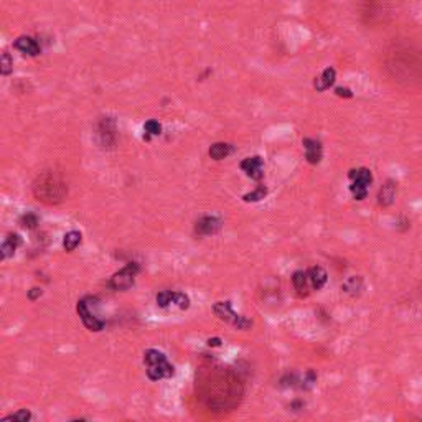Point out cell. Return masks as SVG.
Returning <instances> with one entry per match:
<instances>
[{
	"label": "cell",
	"instance_id": "obj_1",
	"mask_svg": "<svg viewBox=\"0 0 422 422\" xmlns=\"http://www.w3.org/2000/svg\"><path fill=\"white\" fill-rule=\"evenodd\" d=\"M33 193L43 203L58 205L68 195V185L53 172H45L33 183Z\"/></svg>",
	"mask_w": 422,
	"mask_h": 422
},
{
	"label": "cell",
	"instance_id": "obj_2",
	"mask_svg": "<svg viewBox=\"0 0 422 422\" xmlns=\"http://www.w3.org/2000/svg\"><path fill=\"white\" fill-rule=\"evenodd\" d=\"M144 363L147 364V376L152 381L172 378L175 374V368L168 363L165 354L159 350H154V348L144 353Z\"/></svg>",
	"mask_w": 422,
	"mask_h": 422
},
{
	"label": "cell",
	"instance_id": "obj_3",
	"mask_svg": "<svg viewBox=\"0 0 422 422\" xmlns=\"http://www.w3.org/2000/svg\"><path fill=\"white\" fill-rule=\"evenodd\" d=\"M98 303V297H84L76 305L78 315H80L81 322L84 323V327L91 331H101L106 327V322L103 318L98 317V313L94 312V305Z\"/></svg>",
	"mask_w": 422,
	"mask_h": 422
},
{
	"label": "cell",
	"instance_id": "obj_4",
	"mask_svg": "<svg viewBox=\"0 0 422 422\" xmlns=\"http://www.w3.org/2000/svg\"><path fill=\"white\" fill-rule=\"evenodd\" d=\"M213 312L218 318H221L223 322H226L229 325H233L234 328L238 330H247L252 327V322L249 318H246L244 315H239L233 310L231 302L224 300V302H216L213 305Z\"/></svg>",
	"mask_w": 422,
	"mask_h": 422
},
{
	"label": "cell",
	"instance_id": "obj_5",
	"mask_svg": "<svg viewBox=\"0 0 422 422\" xmlns=\"http://www.w3.org/2000/svg\"><path fill=\"white\" fill-rule=\"evenodd\" d=\"M348 177L353 180V183H351V187H350V191H351L353 198L358 200V201H361V200L366 198L369 185L373 183V175H371V170L361 167V168H356V170H351L350 173H348Z\"/></svg>",
	"mask_w": 422,
	"mask_h": 422
},
{
	"label": "cell",
	"instance_id": "obj_6",
	"mask_svg": "<svg viewBox=\"0 0 422 422\" xmlns=\"http://www.w3.org/2000/svg\"><path fill=\"white\" fill-rule=\"evenodd\" d=\"M139 272V266L136 262H129L126 267H122L119 272H116L109 280V285L114 290H127L129 287H132L134 279Z\"/></svg>",
	"mask_w": 422,
	"mask_h": 422
},
{
	"label": "cell",
	"instance_id": "obj_7",
	"mask_svg": "<svg viewBox=\"0 0 422 422\" xmlns=\"http://www.w3.org/2000/svg\"><path fill=\"white\" fill-rule=\"evenodd\" d=\"M223 228V221L216 216H203L195 224V233L198 236H213Z\"/></svg>",
	"mask_w": 422,
	"mask_h": 422
},
{
	"label": "cell",
	"instance_id": "obj_8",
	"mask_svg": "<svg viewBox=\"0 0 422 422\" xmlns=\"http://www.w3.org/2000/svg\"><path fill=\"white\" fill-rule=\"evenodd\" d=\"M241 170L252 180H261L264 177V165L261 157H247L241 162Z\"/></svg>",
	"mask_w": 422,
	"mask_h": 422
},
{
	"label": "cell",
	"instance_id": "obj_9",
	"mask_svg": "<svg viewBox=\"0 0 422 422\" xmlns=\"http://www.w3.org/2000/svg\"><path fill=\"white\" fill-rule=\"evenodd\" d=\"M303 147H305V159L308 164L317 165L322 160V144L313 139H303Z\"/></svg>",
	"mask_w": 422,
	"mask_h": 422
},
{
	"label": "cell",
	"instance_id": "obj_10",
	"mask_svg": "<svg viewBox=\"0 0 422 422\" xmlns=\"http://www.w3.org/2000/svg\"><path fill=\"white\" fill-rule=\"evenodd\" d=\"M98 136L101 137V144H103L104 147H106V145H112V144H114V139H116V127H114V121H112L111 117H106V119L101 121Z\"/></svg>",
	"mask_w": 422,
	"mask_h": 422
},
{
	"label": "cell",
	"instance_id": "obj_11",
	"mask_svg": "<svg viewBox=\"0 0 422 422\" xmlns=\"http://www.w3.org/2000/svg\"><path fill=\"white\" fill-rule=\"evenodd\" d=\"M20 243H22L20 236L15 234V233H10L7 238L4 239L2 246H0V259H2V261H5V259L12 257V256L15 254L17 247L20 246Z\"/></svg>",
	"mask_w": 422,
	"mask_h": 422
},
{
	"label": "cell",
	"instance_id": "obj_12",
	"mask_svg": "<svg viewBox=\"0 0 422 422\" xmlns=\"http://www.w3.org/2000/svg\"><path fill=\"white\" fill-rule=\"evenodd\" d=\"M396 182H392V180H387V182L382 185L381 190H379V195H378V203L381 206H389L392 205V201L396 198Z\"/></svg>",
	"mask_w": 422,
	"mask_h": 422
},
{
	"label": "cell",
	"instance_id": "obj_13",
	"mask_svg": "<svg viewBox=\"0 0 422 422\" xmlns=\"http://www.w3.org/2000/svg\"><path fill=\"white\" fill-rule=\"evenodd\" d=\"M292 284H294L299 297H307L308 289H310V280H308L307 271H295L292 275Z\"/></svg>",
	"mask_w": 422,
	"mask_h": 422
},
{
	"label": "cell",
	"instance_id": "obj_14",
	"mask_svg": "<svg viewBox=\"0 0 422 422\" xmlns=\"http://www.w3.org/2000/svg\"><path fill=\"white\" fill-rule=\"evenodd\" d=\"M308 280H310V287L313 290H320L327 282V272H325L323 267L320 266H313L307 271Z\"/></svg>",
	"mask_w": 422,
	"mask_h": 422
},
{
	"label": "cell",
	"instance_id": "obj_15",
	"mask_svg": "<svg viewBox=\"0 0 422 422\" xmlns=\"http://www.w3.org/2000/svg\"><path fill=\"white\" fill-rule=\"evenodd\" d=\"M335 78H336V71H335L333 68H327L318 78H315L313 86H315V89H317V91H320V93H322V91H327V89H330V86H333Z\"/></svg>",
	"mask_w": 422,
	"mask_h": 422
},
{
	"label": "cell",
	"instance_id": "obj_16",
	"mask_svg": "<svg viewBox=\"0 0 422 422\" xmlns=\"http://www.w3.org/2000/svg\"><path fill=\"white\" fill-rule=\"evenodd\" d=\"M15 48L20 50L22 53L30 55V56H37L38 53H40V47H38V43L33 40V38H30V37H20V38H17Z\"/></svg>",
	"mask_w": 422,
	"mask_h": 422
},
{
	"label": "cell",
	"instance_id": "obj_17",
	"mask_svg": "<svg viewBox=\"0 0 422 422\" xmlns=\"http://www.w3.org/2000/svg\"><path fill=\"white\" fill-rule=\"evenodd\" d=\"M341 290L351 297L359 295L363 290V279L359 277V275H351V277H348L345 282L341 284Z\"/></svg>",
	"mask_w": 422,
	"mask_h": 422
},
{
	"label": "cell",
	"instance_id": "obj_18",
	"mask_svg": "<svg viewBox=\"0 0 422 422\" xmlns=\"http://www.w3.org/2000/svg\"><path fill=\"white\" fill-rule=\"evenodd\" d=\"M231 152H233V147L229 144H226V142H216V144L211 145L210 157H211V159H215V160H223V159H226V157L231 154Z\"/></svg>",
	"mask_w": 422,
	"mask_h": 422
},
{
	"label": "cell",
	"instance_id": "obj_19",
	"mask_svg": "<svg viewBox=\"0 0 422 422\" xmlns=\"http://www.w3.org/2000/svg\"><path fill=\"white\" fill-rule=\"evenodd\" d=\"M81 233L80 231H70V233H66L65 234V238H63V247H65V251H75L78 246H80L81 243Z\"/></svg>",
	"mask_w": 422,
	"mask_h": 422
},
{
	"label": "cell",
	"instance_id": "obj_20",
	"mask_svg": "<svg viewBox=\"0 0 422 422\" xmlns=\"http://www.w3.org/2000/svg\"><path fill=\"white\" fill-rule=\"evenodd\" d=\"M266 195H267V188L266 187H257L254 191H251V193H246L243 196V200L247 201V203H249V201L254 203V201H261L262 198H266Z\"/></svg>",
	"mask_w": 422,
	"mask_h": 422
},
{
	"label": "cell",
	"instance_id": "obj_21",
	"mask_svg": "<svg viewBox=\"0 0 422 422\" xmlns=\"http://www.w3.org/2000/svg\"><path fill=\"white\" fill-rule=\"evenodd\" d=\"M32 419V412L28 409H20V410H17L15 414H10L7 415V417H4V422H7V420H15V422H28Z\"/></svg>",
	"mask_w": 422,
	"mask_h": 422
},
{
	"label": "cell",
	"instance_id": "obj_22",
	"mask_svg": "<svg viewBox=\"0 0 422 422\" xmlns=\"http://www.w3.org/2000/svg\"><path fill=\"white\" fill-rule=\"evenodd\" d=\"M173 303L182 310H187L190 307V297L187 294H182V292H173Z\"/></svg>",
	"mask_w": 422,
	"mask_h": 422
},
{
	"label": "cell",
	"instance_id": "obj_23",
	"mask_svg": "<svg viewBox=\"0 0 422 422\" xmlns=\"http://www.w3.org/2000/svg\"><path fill=\"white\" fill-rule=\"evenodd\" d=\"M170 303H173V292L170 290H162L159 295H157V305L165 308L168 307Z\"/></svg>",
	"mask_w": 422,
	"mask_h": 422
},
{
	"label": "cell",
	"instance_id": "obj_24",
	"mask_svg": "<svg viewBox=\"0 0 422 422\" xmlns=\"http://www.w3.org/2000/svg\"><path fill=\"white\" fill-rule=\"evenodd\" d=\"M20 224L27 229H33L38 224V216L33 215V213H27L20 218Z\"/></svg>",
	"mask_w": 422,
	"mask_h": 422
},
{
	"label": "cell",
	"instance_id": "obj_25",
	"mask_svg": "<svg viewBox=\"0 0 422 422\" xmlns=\"http://www.w3.org/2000/svg\"><path fill=\"white\" fill-rule=\"evenodd\" d=\"M12 66H14V61L10 58V55L4 53L2 60H0V71H2V75H9V73L12 71Z\"/></svg>",
	"mask_w": 422,
	"mask_h": 422
},
{
	"label": "cell",
	"instance_id": "obj_26",
	"mask_svg": "<svg viewBox=\"0 0 422 422\" xmlns=\"http://www.w3.org/2000/svg\"><path fill=\"white\" fill-rule=\"evenodd\" d=\"M144 131L147 132L149 136H159L162 132V126L157 121H149V122H145Z\"/></svg>",
	"mask_w": 422,
	"mask_h": 422
},
{
	"label": "cell",
	"instance_id": "obj_27",
	"mask_svg": "<svg viewBox=\"0 0 422 422\" xmlns=\"http://www.w3.org/2000/svg\"><path fill=\"white\" fill-rule=\"evenodd\" d=\"M42 294H43L42 287H32V289L28 290V299H30V300H37V299H40Z\"/></svg>",
	"mask_w": 422,
	"mask_h": 422
},
{
	"label": "cell",
	"instance_id": "obj_28",
	"mask_svg": "<svg viewBox=\"0 0 422 422\" xmlns=\"http://www.w3.org/2000/svg\"><path fill=\"white\" fill-rule=\"evenodd\" d=\"M336 94L340 96V98H351V91L350 89H346V88H336Z\"/></svg>",
	"mask_w": 422,
	"mask_h": 422
},
{
	"label": "cell",
	"instance_id": "obj_29",
	"mask_svg": "<svg viewBox=\"0 0 422 422\" xmlns=\"http://www.w3.org/2000/svg\"><path fill=\"white\" fill-rule=\"evenodd\" d=\"M221 345V340L219 338H210L208 340V346H219Z\"/></svg>",
	"mask_w": 422,
	"mask_h": 422
}]
</instances>
